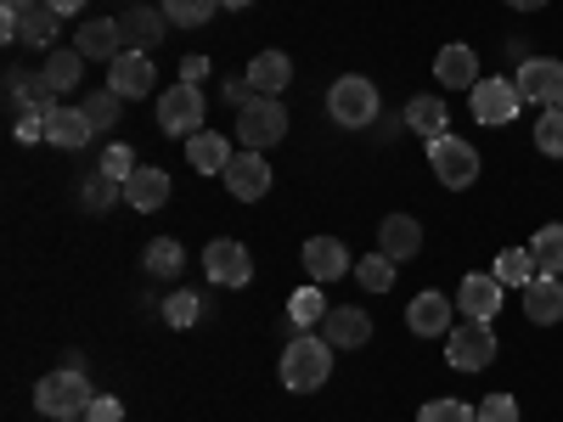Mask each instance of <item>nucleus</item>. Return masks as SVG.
I'll use <instances>...</instances> for the list:
<instances>
[{
  "label": "nucleus",
  "mask_w": 563,
  "mask_h": 422,
  "mask_svg": "<svg viewBox=\"0 0 563 422\" xmlns=\"http://www.w3.org/2000/svg\"><path fill=\"white\" fill-rule=\"evenodd\" d=\"M327 119L344 124V130H366L372 119H378V85H372L366 74L333 79V90H327Z\"/></svg>",
  "instance_id": "obj_3"
},
{
  "label": "nucleus",
  "mask_w": 563,
  "mask_h": 422,
  "mask_svg": "<svg viewBox=\"0 0 563 422\" xmlns=\"http://www.w3.org/2000/svg\"><path fill=\"white\" fill-rule=\"evenodd\" d=\"M479 422H519V400H512V395H485Z\"/></svg>",
  "instance_id": "obj_40"
},
{
  "label": "nucleus",
  "mask_w": 563,
  "mask_h": 422,
  "mask_svg": "<svg viewBox=\"0 0 563 422\" xmlns=\"http://www.w3.org/2000/svg\"><path fill=\"white\" fill-rule=\"evenodd\" d=\"M203 270H209L214 288H249L254 281V259H249V248L238 237H214L203 248Z\"/></svg>",
  "instance_id": "obj_9"
},
{
  "label": "nucleus",
  "mask_w": 563,
  "mask_h": 422,
  "mask_svg": "<svg viewBox=\"0 0 563 422\" xmlns=\"http://www.w3.org/2000/svg\"><path fill=\"white\" fill-rule=\"evenodd\" d=\"M203 74H209V57H186V63H180V79H186V85H198Z\"/></svg>",
  "instance_id": "obj_45"
},
{
  "label": "nucleus",
  "mask_w": 563,
  "mask_h": 422,
  "mask_svg": "<svg viewBox=\"0 0 563 422\" xmlns=\"http://www.w3.org/2000/svg\"><path fill=\"white\" fill-rule=\"evenodd\" d=\"M541 276H563V225H541L536 231V243H530Z\"/></svg>",
  "instance_id": "obj_35"
},
{
  "label": "nucleus",
  "mask_w": 563,
  "mask_h": 422,
  "mask_svg": "<svg viewBox=\"0 0 563 422\" xmlns=\"http://www.w3.org/2000/svg\"><path fill=\"white\" fill-rule=\"evenodd\" d=\"M102 169H108L113 180H130L141 164H135V153H130V147H108V153H102Z\"/></svg>",
  "instance_id": "obj_41"
},
{
  "label": "nucleus",
  "mask_w": 563,
  "mask_h": 422,
  "mask_svg": "<svg viewBox=\"0 0 563 422\" xmlns=\"http://www.w3.org/2000/svg\"><path fill=\"white\" fill-rule=\"evenodd\" d=\"M327 310H333V304L321 299V288H299V293L288 299V321L299 326V333H310V326H321V321H327Z\"/></svg>",
  "instance_id": "obj_33"
},
{
  "label": "nucleus",
  "mask_w": 563,
  "mask_h": 422,
  "mask_svg": "<svg viewBox=\"0 0 563 422\" xmlns=\"http://www.w3.org/2000/svg\"><path fill=\"white\" fill-rule=\"evenodd\" d=\"M451 310H456V304H451L445 293H417V299L406 304V326H411L417 338H445L451 326H456Z\"/></svg>",
  "instance_id": "obj_15"
},
{
  "label": "nucleus",
  "mask_w": 563,
  "mask_h": 422,
  "mask_svg": "<svg viewBox=\"0 0 563 422\" xmlns=\"http://www.w3.org/2000/svg\"><path fill=\"white\" fill-rule=\"evenodd\" d=\"M119 29H124V52L153 57L158 45H164V29H169V18H164V12H153V7H130V12L119 18Z\"/></svg>",
  "instance_id": "obj_14"
},
{
  "label": "nucleus",
  "mask_w": 563,
  "mask_h": 422,
  "mask_svg": "<svg viewBox=\"0 0 563 422\" xmlns=\"http://www.w3.org/2000/svg\"><path fill=\"white\" fill-rule=\"evenodd\" d=\"M321 338L333 344V349H366L372 344V315L355 310V304H333L321 321Z\"/></svg>",
  "instance_id": "obj_13"
},
{
  "label": "nucleus",
  "mask_w": 563,
  "mask_h": 422,
  "mask_svg": "<svg viewBox=\"0 0 563 422\" xmlns=\"http://www.w3.org/2000/svg\"><path fill=\"white\" fill-rule=\"evenodd\" d=\"M74 45H79L85 63H113L124 52V29H119V18H90V23H79Z\"/></svg>",
  "instance_id": "obj_17"
},
{
  "label": "nucleus",
  "mask_w": 563,
  "mask_h": 422,
  "mask_svg": "<svg viewBox=\"0 0 563 422\" xmlns=\"http://www.w3.org/2000/svg\"><path fill=\"white\" fill-rule=\"evenodd\" d=\"M299 259H305V276L316 281V288H321V281H339V276H350V248H344L339 237H310Z\"/></svg>",
  "instance_id": "obj_16"
},
{
  "label": "nucleus",
  "mask_w": 563,
  "mask_h": 422,
  "mask_svg": "<svg viewBox=\"0 0 563 422\" xmlns=\"http://www.w3.org/2000/svg\"><path fill=\"white\" fill-rule=\"evenodd\" d=\"M417 248H422V225H417L411 214H384V225H378V254H389L395 265H406V259H417Z\"/></svg>",
  "instance_id": "obj_18"
},
{
  "label": "nucleus",
  "mask_w": 563,
  "mask_h": 422,
  "mask_svg": "<svg viewBox=\"0 0 563 422\" xmlns=\"http://www.w3.org/2000/svg\"><path fill=\"white\" fill-rule=\"evenodd\" d=\"M198 124H203V85H169L164 97H158V130L164 135H186L192 141L198 135Z\"/></svg>",
  "instance_id": "obj_7"
},
{
  "label": "nucleus",
  "mask_w": 563,
  "mask_h": 422,
  "mask_svg": "<svg viewBox=\"0 0 563 422\" xmlns=\"http://www.w3.org/2000/svg\"><path fill=\"white\" fill-rule=\"evenodd\" d=\"M429 169L440 175V186H451V192H462V186H474L479 180V153L467 147L462 135H434L429 141Z\"/></svg>",
  "instance_id": "obj_5"
},
{
  "label": "nucleus",
  "mask_w": 563,
  "mask_h": 422,
  "mask_svg": "<svg viewBox=\"0 0 563 422\" xmlns=\"http://www.w3.org/2000/svg\"><path fill=\"white\" fill-rule=\"evenodd\" d=\"M57 23H63V18L40 0V7L18 12V40H29V45H52V40H57Z\"/></svg>",
  "instance_id": "obj_30"
},
{
  "label": "nucleus",
  "mask_w": 563,
  "mask_h": 422,
  "mask_svg": "<svg viewBox=\"0 0 563 422\" xmlns=\"http://www.w3.org/2000/svg\"><path fill=\"white\" fill-rule=\"evenodd\" d=\"M220 97H225L231 108H238V113H243V108L254 102V85H249V79H225V90H220Z\"/></svg>",
  "instance_id": "obj_43"
},
{
  "label": "nucleus",
  "mask_w": 563,
  "mask_h": 422,
  "mask_svg": "<svg viewBox=\"0 0 563 422\" xmlns=\"http://www.w3.org/2000/svg\"><path fill=\"white\" fill-rule=\"evenodd\" d=\"M400 124H406V130H417L422 141H434V135H445L451 113H445V102H440V97H411V102H406V113H400Z\"/></svg>",
  "instance_id": "obj_27"
},
{
  "label": "nucleus",
  "mask_w": 563,
  "mask_h": 422,
  "mask_svg": "<svg viewBox=\"0 0 563 422\" xmlns=\"http://www.w3.org/2000/svg\"><path fill=\"white\" fill-rule=\"evenodd\" d=\"M512 85H519V97L536 102V108H563V63L558 57H525Z\"/></svg>",
  "instance_id": "obj_10"
},
{
  "label": "nucleus",
  "mask_w": 563,
  "mask_h": 422,
  "mask_svg": "<svg viewBox=\"0 0 563 422\" xmlns=\"http://www.w3.org/2000/svg\"><path fill=\"white\" fill-rule=\"evenodd\" d=\"M327 378H333V344L316 338V333H299L288 349H282V384L294 395H316Z\"/></svg>",
  "instance_id": "obj_1"
},
{
  "label": "nucleus",
  "mask_w": 563,
  "mask_h": 422,
  "mask_svg": "<svg viewBox=\"0 0 563 422\" xmlns=\"http://www.w3.org/2000/svg\"><path fill=\"white\" fill-rule=\"evenodd\" d=\"M282 135H288V108H282V97H254V102L238 113L243 153H265V147H276Z\"/></svg>",
  "instance_id": "obj_4"
},
{
  "label": "nucleus",
  "mask_w": 563,
  "mask_h": 422,
  "mask_svg": "<svg viewBox=\"0 0 563 422\" xmlns=\"http://www.w3.org/2000/svg\"><path fill=\"white\" fill-rule=\"evenodd\" d=\"M467 108H474V119L479 124H512L519 119V108H525V97H519V85L512 79H479L474 90H467Z\"/></svg>",
  "instance_id": "obj_8"
},
{
  "label": "nucleus",
  "mask_w": 563,
  "mask_h": 422,
  "mask_svg": "<svg viewBox=\"0 0 563 422\" xmlns=\"http://www.w3.org/2000/svg\"><path fill=\"white\" fill-rule=\"evenodd\" d=\"M243 79L254 85V97H282L294 85V63H288V52H260Z\"/></svg>",
  "instance_id": "obj_21"
},
{
  "label": "nucleus",
  "mask_w": 563,
  "mask_h": 422,
  "mask_svg": "<svg viewBox=\"0 0 563 422\" xmlns=\"http://www.w3.org/2000/svg\"><path fill=\"white\" fill-rule=\"evenodd\" d=\"M507 7H512V12H541L547 0H507Z\"/></svg>",
  "instance_id": "obj_47"
},
{
  "label": "nucleus",
  "mask_w": 563,
  "mask_h": 422,
  "mask_svg": "<svg viewBox=\"0 0 563 422\" xmlns=\"http://www.w3.org/2000/svg\"><path fill=\"white\" fill-rule=\"evenodd\" d=\"M153 57H141V52H119L113 63H108V90L113 97H124V102H141V97H153Z\"/></svg>",
  "instance_id": "obj_12"
},
{
  "label": "nucleus",
  "mask_w": 563,
  "mask_h": 422,
  "mask_svg": "<svg viewBox=\"0 0 563 422\" xmlns=\"http://www.w3.org/2000/svg\"><path fill=\"white\" fill-rule=\"evenodd\" d=\"M90 135H97V130H90L85 108H52V113H45V141L63 147V153H79Z\"/></svg>",
  "instance_id": "obj_22"
},
{
  "label": "nucleus",
  "mask_w": 563,
  "mask_h": 422,
  "mask_svg": "<svg viewBox=\"0 0 563 422\" xmlns=\"http://www.w3.org/2000/svg\"><path fill=\"white\" fill-rule=\"evenodd\" d=\"M175 29H203L214 12H220V0H164V7H158Z\"/></svg>",
  "instance_id": "obj_34"
},
{
  "label": "nucleus",
  "mask_w": 563,
  "mask_h": 422,
  "mask_svg": "<svg viewBox=\"0 0 563 422\" xmlns=\"http://www.w3.org/2000/svg\"><path fill=\"white\" fill-rule=\"evenodd\" d=\"M90 384H85V371H74V366H57V371H45V378L34 384V411L40 417H85L90 411Z\"/></svg>",
  "instance_id": "obj_2"
},
{
  "label": "nucleus",
  "mask_w": 563,
  "mask_h": 422,
  "mask_svg": "<svg viewBox=\"0 0 563 422\" xmlns=\"http://www.w3.org/2000/svg\"><path fill=\"white\" fill-rule=\"evenodd\" d=\"M434 79H440V90H474L479 85V57L467 52V45H445V52L434 57Z\"/></svg>",
  "instance_id": "obj_23"
},
{
  "label": "nucleus",
  "mask_w": 563,
  "mask_h": 422,
  "mask_svg": "<svg viewBox=\"0 0 563 422\" xmlns=\"http://www.w3.org/2000/svg\"><path fill=\"white\" fill-rule=\"evenodd\" d=\"M417 422H479V411L462 406V400H429L417 411Z\"/></svg>",
  "instance_id": "obj_38"
},
{
  "label": "nucleus",
  "mask_w": 563,
  "mask_h": 422,
  "mask_svg": "<svg viewBox=\"0 0 563 422\" xmlns=\"http://www.w3.org/2000/svg\"><path fill=\"white\" fill-rule=\"evenodd\" d=\"M490 276L501 281V288H530V281L541 276V265H536V254H530V248H501Z\"/></svg>",
  "instance_id": "obj_29"
},
{
  "label": "nucleus",
  "mask_w": 563,
  "mask_h": 422,
  "mask_svg": "<svg viewBox=\"0 0 563 422\" xmlns=\"http://www.w3.org/2000/svg\"><path fill=\"white\" fill-rule=\"evenodd\" d=\"M57 422H90V417H57Z\"/></svg>",
  "instance_id": "obj_50"
},
{
  "label": "nucleus",
  "mask_w": 563,
  "mask_h": 422,
  "mask_svg": "<svg viewBox=\"0 0 563 422\" xmlns=\"http://www.w3.org/2000/svg\"><path fill=\"white\" fill-rule=\"evenodd\" d=\"M40 79L52 85L57 97H68V90H79V79H85V57H79V45H68V52H52V57H45Z\"/></svg>",
  "instance_id": "obj_28"
},
{
  "label": "nucleus",
  "mask_w": 563,
  "mask_h": 422,
  "mask_svg": "<svg viewBox=\"0 0 563 422\" xmlns=\"http://www.w3.org/2000/svg\"><path fill=\"white\" fill-rule=\"evenodd\" d=\"M220 7H225V12H243V7H254V0H220Z\"/></svg>",
  "instance_id": "obj_49"
},
{
  "label": "nucleus",
  "mask_w": 563,
  "mask_h": 422,
  "mask_svg": "<svg viewBox=\"0 0 563 422\" xmlns=\"http://www.w3.org/2000/svg\"><path fill=\"white\" fill-rule=\"evenodd\" d=\"M231 158H238V153H231V141H225L220 130H198L192 141H186V164L203 169V175H225Z\"/></svg>",
  "instance_id": "obj_24"
},
{
  "label": "nucleus",
  "mask_w": 563,
  "mask_h": 422,
  "mask_svg": "<svg viewBox=\"0 0 563 422\" xmlns=\"http://www.w3.org/2000/svg\"><path fill=\"white\" fill-rule=\"evenodd\" d=\"M536 147H541L547 158H563V108H547V113L536 119Z\"/></svg>",
  "instance_id": "obj_36"
},
{
  "label": "nucleus",
  "mask_w": 563,
  "mask_h": 422,
  "mask_svg": "<svg viewBox=\"0 0 563 422\" xmlns=\"http://www.w3.org/2000/svg\"><path fill=\"white\" fill-rule=\"evenodd\" d=\"M456 310H462L467 321H490V315L501 310V281H496V276H462Z\"/></svg>",
  "instance_id": "obj_20"
},
{
  "label": "nucleus",
  "mask_w": 563,
  "mask_h": 422,
  "mask_svg": "<svg viewBox=\"0 0 563 422\" xmlns=\"http://www.w3.org/2000/svg\"><path fill=\"white\" fill-rule=\"evenodd\" d=\"M29 7H40V0H0V12H29Z\"/></svg>",
  "instance_id": "obj_48"
},
{
  "label": "nucleus",
  "mask_w": 563,
  "mask_h": 422,
  "mask_svg": "<svg viewBox=\"0 0 563 422\" xmlns=\"http://www.w3.org/2000/svg\"><path fill=\"white\" fill-rule=\"evenodd\" d=\"M180 265H186V254H180V243H175V237L147 243V270H153V276H175Z\"/></svg>",
  "instance_id": "obj_37"
},
{
  "label": "nucleus",
  "mask_w": 563,
  "mask_h": 422,
  "mask_svg": "<svg viewBox=\"0 0 563 422\" xmlns=\"http://www.w3.org/2000/svg\"><path fill=\"white\" fill-rule=\"evenodd\" d=\"M79 203H85L90 214H113V209L124 203V180H113L108 169H90V175L79 180Z\"/></svg>",
  "instance_id": "obj_26"
},
{
  "label": "nucleus",
  "mask_w": 563,
  "mask_h": 422,
  "mask_svg": "<svg viewBox=\"0 0 563 422\" xmlns=\"http://www.w3.org/2000/svg\"><path fill=\"white\" fill-rule=\"evenodd\" d=\"M90 422H124V406L113 400V395H97V400H90V411H85Z\"/></svg>",
  "instance_id": "obj_42"
},
{
  "label": "nucleus",
  "mask_w": 563,
  "mask_h": 422,
  "mask_svg": "<svg viewBox=\"0 0 563 422\" xmlns=\"http://www.w3.org/2000/svg\"><path fill=\"white\" fill-rule=\"evenodd\" d=\"M395 270H400V265H395L389 254H366V259H355V281H361L366 293H389V288H395Z\"/></svg>",
  "instance_id": "obj_32"
},
{
  "label": "nucleus",
  "mask_w": 563,
  "mask_h": 422,
  "mask_svg": "<svg viewBox=\"0 0 563 422\" xmlns=\"http://www.w3.org/2000/svg\"><path fill=\"white\" fill-rule=\"evenodd\" d=\"M198 315H203V299H198V293H186V288L169 293V304H164V321H169V326H192Z\"/></svg>",
  "instance_id": "obj_39"
},
{
  "label": "nucleus",
  "mask_w": 563,
  "mask_h": 422,
  "mask_svg": "<svg viewBox=\"0 0 563 422\" xmlns=\"http://www.w3.org/2000/svg\"><path fill=\"white\" fill-rule=\"evenodd\" d=\"M124 203H130L135 214H158V209L169 203V169H135V175L124 180Z\"/></svg>",
  "instance_id": "obj_19"
},
{
  "label": "nucleus",
  "mask_w": 563,
  "mask_h": 422,
  "mask_svg": "<svg viewBox=\"0 0 563 422\" xmlns=\"http://www.w3.org/2000/svg\"><path fill=\"white\" fill-rule=\"evenodd\" d=\"M445 360L456 371H485L496 360V333H490V321H462L445 333Z\"/></svg>",
  "instance_id": "obj_6"
},
{
  "label": "nucleus",
  "mask_w": 563,
  "mask_h": 422,
  "mask_svg": "<svg viewBox=\"0 0 563 422\" xmlns=\"http://www.w3.org/2000/svg\"><path fill=\"white\" fill-rule=\"evenodd\" d=\"M18 141H45V113H23L18 119Z\"/></svg>",
  "instance_id": "obj_44"
},
{
  "label": "nucleus",
  "mask_w": 563,
  "mask_h": 422,
  "mask_svg": "<svg viewBox=\"0 0 563 422\" xmlns=\"http://www.w3.org/2000/svg\"><path fill=\"white\" fill-rule=\"evenodd\" d=\"M45 7H52L57 18H68V12H79V7H85V0H45Z\"/></svg>",
  "instance_id": "obj_46"
},
{
  "label": "nucleus",
  "mask_w": 563,
  "mask_h": 422,
  "mask_svg": "<svg viewBox=\"0 0 563 422\" xmlns=\"http://www.w3.org/2000/svg\"><path fill=\"white\" fill-rule=\"evenodd\" d=\"M225 192L238 198V203H260L265 192H271V164H265V153H238L225 164Z\"/></svg>",
  "instance_id": "obj_11"
},
{
  "label": "nucleus",
  "mask_w": 563,
  "mask_h": 422,
  "mask_svg": "<svg viewBox=\"0 0 563 422\" xmlns=\"http://www.w3.org/2000/svg\"><path fill=\"white\" fill-rule=\"evenodd\" d=\"M525 315H530L536 326L563 321V281H558V276H536V281H530V288H525Z\"/></svg>",
  "instance_id": "obj_25"
},
{
  "label": "nucleus",
  "mask_w": 563,
  "mask_h": 422,
  "mask_svg": "<svg viewBox=\"0 0 563 422\" xmlns=\"http://www.w3.org/2000/svg\"><path fill=\"white\" fill-rule=\"evenodd\" d=\"M119 102H124V97H113L108 85H102V90H85V97H79V108H85V119H90V130H97V135H108V130L119 124Z\"/></svg>",
  "instance_id": "obj_31"
}]
</instances>
